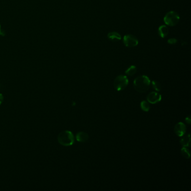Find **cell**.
<instances>
[{"instance_id": "6da1fadb", "label": "cell", "mask_w": 191, "mask_h": 191, "mask_svg": "<svg viewBox=\"0 0 191 191\" xmlns=\"http://www.w3.org/2000/svg\"><path fill=\"white\" fill-rule=\"evenodd\" d=\"M133 86L137 91L144 93L148 90L150 86V80L147 76H139L135 79Z\"/></svg>"}, {"instance_id": "7a4b0ae2", "label": "cell", "mask_w": 191, "mask_h": 191, "mask_svg": "<svg viewBox=\"0 0 191 191\" xmlns=\"http://www.w3.org/2000/svg\"><path fill=\"white\" fill-rule=\"evenodd\" d=\"M59 143L64 146H69L74 144V136L70 131H64L60 133L57 137Z\"/></svg>"}, {"instance_id": "3957f363", "label": "cell", "mask_w": 191, "mask_h": 191, "mask_svg": "<svg viewBox=\"0 0 191 191\" xmlns=\"http://www.w3.org/2000/svg\"><path fill=\"white\" fill-rule=\"evenodd\" d=\"M180 17L178 14L175 11H170L165 16L164 21L165 23L170 27L176 26L179 23Z\"/></svg>"}, {"instance_id": "277c9868", "label": "cell", "mask_w": 191, "mask_h": 191, "mask_svg": "<svg viewBox=\"0 0 191 191\" xmlns=\"http://www.w3.org/2000/svg\"><path fill=\"white\" fill-rule=\"evenodd\" d=\"M129 79L125 75L118 76L114 81V87L117 91L125 89L129 85Z\"/></svg>"}, {"instance_id": "5b68a950", "label": "cell", "mask_w": 191, "mask_h": 191, "mask_svg": "<svg viewBox=\"0 0 191 191\" xmlns=\"http://www.w3.org/2000/svg\"><path fill=\"white\" fill-rule=\"evenodd\" d=\"M123 43L126 47L133 48L138 45V40L135 36L131 34H127L125 35L123 38Z\"/></svg>"}, {"instance_id": "8992f818", "label": "cell", "mask_w": 191, "mask_h": 191, "mask_svg": "<svg viewBox=\"0 0 191 191\" xmlns=\"http://www.w3.org/2000/svg\"><path fill=\"white\" fill-rule=\"evenodd\" d=\"M161 100V95L158 93L151 92L147 97V100L148 103L154 104L160 102Z\"/></svg>"}, {"instance_id": "52a82bcc", "label": "cell", "mask_w": 191, "mask_h": 191, "mask_svg": "<svg viewBox=\"0 0 191 191\" xmlns=\"http://www.w3.org/2000/svg\"><path fill=\"white\" fill-rule=\"evenodd\" d=\"M174 132L179 137L183 136L186 132V126L182 122L178 123L174 127Z\"/></svg>"}, {"instance_id": "ba28073f", "label": "cell", "mask_w": 191, "mask_h": 191, "mask_svg": "<svg viewBox=\"0 0 191 191\" xmlns=\"http://www.w3.org/2000/svg\"><path fill=\"white\" fill-rule=\"evenodd\" d=\"M76 140L81 142H85L89 139V135L85 132H79L76 135Z\"/></svg>"}, {"instance_id": "9c48e42d", "label": "cell", "mask_w": 191, "mask_h": 191, "mask_svg": "<svg viewBox=\"0 0 191 191\" xmlns=\"http://www.w3.org/2000/svg\"><path fill=\"white\" fill-rule=\"evenodd\" d=\"M180 143L183 147H190L191 146V136L190 134H188L186 136L183 137L180 141Z\"/></svg>"}, {"instance_id": "30bf717a", "label": "cell", "mask_w": 191, "mask_h": 191, "mask_svg": "<svg viewBox=\"0 0 191 191\" xmlns=\"http://www.w3.org/2000/svg\"><path fill=\"white\" fill-rule=\"evenodd\" d=\"M159 35L161 38L166 37L169 34V29L165 25H161L158 29Z\"/></svg>"}, {"instance_id": "8fae6325", "label": "cell", "mask_w": 191, "mask_h": 191, "mask_svg": "<svg viewBox=\"0 0 191 191\" xmlns=\"http://www.w3.org/2000/svg\"><path fill=\"white\" fill-rule=\"evenodd\" d=\"M108 38L112 40H121V36L117 32H111L108 34Z\"/></svg>"}, {"instance_id": "7c38bea8", "label": "cell", "mask_w": 191, "mask_h": 191, "mask_svg": "<svg viewBox=\"0 0 191 191\" xmlns=\"http://www.w3.org/2000/svg\"><path fill=\"white\" fill-rule=\"evenodd\" d=\"M141 109H142L144 112H148L150 109V107L148 104V101L143 100L141 102L140 104Z\"/></svg>"}, {"instance_id": "4fadbf2b", "label": "cell", "mask_w": 191, "mask_h": 191, "mask_svg": "<svg viewBox=\"0 0 191 191\" xmlns=\"http://www.w3.org/2000/svg\"><path fill=\"white\" fill-rule=\"evenodd\" d=\"M137 71L136 67L135 66H131L129 67V68L126 71V74L129 76H133L135 74Z\"/></svg>"}, {"instance_id": "5bb4252c", "label": "cell", "mask_w": 191, "mask_h": 191, "mask_svg": "<svg viewBox=\"0 0 191 191\" xmlns=\"http://www.w3.org/2000/svg\"><path fill=\"white\" fill-rule=\"evenodd\" d=\"M181 154L182 155V156L184 158H185L186 159H189L190 158V152L189 151V150L186 147H183V148L181 149Z\"/></svg>"}, {"instance_id": "9a60e30c", "label": "cell", "mask_w": 191, "mask_h": 191, "mask_svg": "<svg viewBox=\"0 0 191 191\" xmlns=\"http://www.w3.org/2000/svg\"><path fill=\"white\" fill-rule=\"evenodd\" d=\"M152 88L158 91H160L161 90V85H160V83L156 81H152Z\"/></svg>"}, {"instance_id": "2e32d148", "label": "cell", "mask_w": 191, "mask_h": 191, "mask_svg": "<svg viewBox=\"0 0 191 191\" xmlns=\"http://www.w3.org/2000/svg\"><path fill=\"white\" fill-rule=\"evenodd\" d=\"M168 42L170 44H174L177 42V40L176 38H170L168 39Z\"/></svg>"}, {"instance_id": "e0dca14e", "label": "cell", "mask_w": 191, "mask_h": 191, "mask_svg": "<svg viewBox=\"0 0 191 191\" xmlns=\"http://www.w3.org/2000/svg\"><path fill=\"white\" fill-rule=\"evenodd\" d=\"M186 122L188 124H189V125L191 124V118L190 116H189L187 117V118H186Z\"/></svg>"}, {"instance_id": "ac0fdd59", "label": "cell", "mask_w": 191, "mask_h": 191, "mask_svg": "<svg viewBox=\"0 0 191 191\" xmlns=\"http://www.w3.org/2000/svg\"><path fill=\"white\" fill-rule=\"evenodd\" d=\"M4 101V96L2 94H0V105Z\"/></svg>"}, {"instance_id": "d6986e66", "label": "cell", "mask_w": 191, "mask_h": 191, "mask_svg": "<svg viewBox=\"0 0 191 191\" xmlns=\"http://www.w3.org/2000/svg\"><path fill=\"white\" fill-rule=\"evenodd\" d=\"M5 31H4V30L2 29H0V35H2V36H5Z\"/></svg>"}, {"instance_id": "ffe728a7", "label": "cell", "mask_w": 191, "mask_h": 191, "mask_svg": "<svg viewBox=\"0 0 191 191\" xmlns=\"http://www.w3.org/2000/svg\"><path fill=\"white\" fill-rule=\"evenodd\" d=\"M1 29V24H0V29Z\"/></svg>"}]
</instances>
